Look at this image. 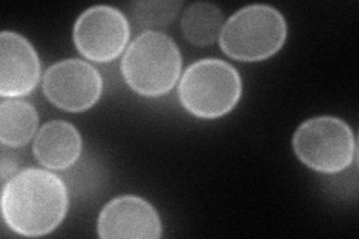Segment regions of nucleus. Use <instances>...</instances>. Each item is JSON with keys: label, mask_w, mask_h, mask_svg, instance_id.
Instances as JSON below:
<instances>
[{"label": "nucleus", "mask_w": 359, "mask_h": 239, "mask_svg": "<svg viewBox=\"0 0 359 239\" xmlns=\"http://www.w3.org/2000/svg\"><path fill=\"white\" fill-rule=\"evenodd\" d=\"M183 4L177 0H151V2H133L130 5L132 15L142 26H168L178 15Z\"/></svg>", "instance_id": "nucleus-13"}, {"label": "nucleus", "mask_w": 359, "mask_h": 239, "mask_svg": "<svg viewBox=\"0 0 359 239\" xmlns=\"http://www.w3.org/2000/svg\"><path fill=\"white\" fill-rule=\"evenodd\" d=\"M83 153V138L74 124L53 120L45 123L33 141L38 163L51 170L72 168Z\"/></svg>", "instance_id": "nucleus-10"}, {"label": "nucleus", "mask_w": 359, "mask_h": 239, "mask_svg": "<svg viewBox=\"0 0 359 239\" xmlns=\"http://www.w3.org/2000/svg\"><path fill=\"white\" fill-rule=\"evenodd\" d=\"M69 195L63 179L50 170L27 168L11 177L2 189V215L17 235L45 236L63 223Z\"/></svg>", "instance_id": "nucleus-1"}, {"label": "nucleus", "mask_w": 359, "mask_h": 239, "mask_svg": "<svg viewBox=\"0 0 359 239\" xmlns=\"http://www.w3.org/2000/svg\"><path fill=\"white\" fill-rule=\"evenodd\" d=\"M298 161L320 174H339L353 163L356 139L349 124L337 117H313L292 138Z\"/></svg>", "instance_id": "nucleus-5"}, {"label": "nucleus", "mask_w": 359, "mask_h": 239, "mask_svg": "<svg viewBox=\"0 0 359 239\" xmlns=\"http://www.w3.org/2000/svg\"><path fill=\"white\" fill-rule=\"evenodd\" d=\"M243 95V81L232 64L202 59L190 64L178 84V100L196 118L216 120L229 114Z\"/></svg>", "instance_id": "nucleus-3"}, {"label": "nucleus", "mask_w": 359, "mask_h": 239, "mask_svg": "<svg viewBox=\"0 0 359 239\" xmlns=\"http://www.w3.org/2000/svg\"><path fill=\"white\" fill-rule=\"evenodd\" d=\"M97 235L102 239H159V212L144 198L125 195L109 200L97 219Z\"/></svg>", "instance_id": "nucleus-8"}, {"label": "nucleus", "mask_w": 359, "mask_h": 239, "mask_svg": "<svg viewBox=\"0 0 359 239\" xmlns=\"http://www.w3.org/2000/svg\"><path fill=\"white\" fill-rule=\"evenodd\" d=\"M72 38L75 48L84 59L95 63H109L126 50L130 26L117 8L96 5L76 18Z\"/></svg>", "instance_id": "nucleus-6"}, {"label": "nucleus", "mask_w": 359, "mask_h": 239, "mask_svg": "<svg viewBox=\"0 0 359 239\" xmlns=\"http://www.w3.org/2000/svg\"><path fill=\"white\" fill-rule=\"evenodd\" d=\"M41 79V62L33 45L20 33L0 35V96L18 99L30 95Z\"/></svg>", "instance_id": "nucleus-9"}, {"label": "nucleus", "mask_w": 359, "mask_h": 239, "mask_svg": "<svg viewBox=\"0 0 359 239\" xmlns=\"http://www.w3.org/2000/svg\"><path fill=\"white\" fill-rule=\"evenodd\" d=\"M39 117L32 104L21 99H4L0 104V141L4 146L20 148L38 132Z\"/></svg>", "instance_id": "nucleus-11"}, {"label": "nucleus", "mask_w": 359, "mask_h": 239, "mask_svg": "<svg viewBox=\"0 0 359 239\" xmlns=\"http://www.w3.org/2000/svg\"><path fill=\"white\" fill-rule=\"evenodd\" d=\"M224 25L222 9L210 2L189 5L182 15L180 27L187 42L196 47H210L219 41Z\"/></svg>", "instance_id": "nucleus-12"}, {"label": "nucleus", "mask_w": 359, "mask_h": 239, "mask_svg": "<svg viewBox=\"0 0 359 239\" xmlns=\"http://www.w3.org/2000/svg\"><path fill=\"white\" fill-rule=\"evenodd\" d=\"M182 67V53L175 41L166 33L145 30L126 48L121 75L135 93L161 97L177 86Z\"/></svg>", "instance_id": "nucleus-2"}, {"label": "nucleus", "mask_w": 359, "mask_h": 239, "mask_svg": "<svg viewBox=\"0 0 359 239\" xmlns=\"http://www.w3.org/2000/svg\"><path fill=\"white\" fill-rule=\"evenodd\" d=\"M287 22L278 9L269 5H249L224 21L219 45L229 59L264 62L283 48Z\"/></svg>", "instance_id": "nucleus-4"}, {"label": "nucleus", "mask_w": 359, "mask_h": 239, "mask_svg": "<svg viewBox=\"0 0 359 239\" xmlns=\"http://www.w3.org/2000/svg\"><path fill=\"white\" fill-rule=\"evenodd\" d=\"M43 95L66 112L92 109L102 96L104 81L99 71L80 59L54 63L42 76Z\"/></svg>", "instance_id": "nucleus-7"}]
</instances>
